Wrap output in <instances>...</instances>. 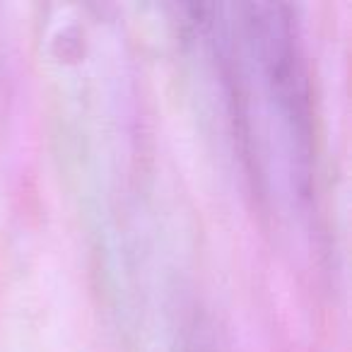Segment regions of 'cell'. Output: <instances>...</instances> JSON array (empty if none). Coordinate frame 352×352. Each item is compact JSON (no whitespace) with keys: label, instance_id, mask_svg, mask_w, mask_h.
<instances>
[{"label":"cell","instance_id":"cell-1","mask_svg":"<svg viewBox=\"0 0 352 352\" xmlns=\"http://www.w3.org/2000/svg\"><path fill=\"white\" fill-rule=\"evenodd\" d=\"M254 193L280 225H302L316 196V118L299 22L278 3L191 8Z\"/></svg>","mask_w":352,"mask_h":352}]
</instances>
